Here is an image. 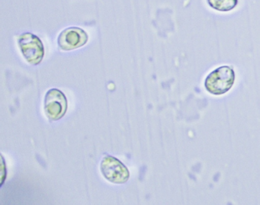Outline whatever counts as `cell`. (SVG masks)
<instances>
[{
	"label": "cell",
	"mask_w": 260,
	"mask_h": 205,
	"mask_svg": "<svg viewBox=\"0 0 260 205\" xmlns=\"http://www.w3.org/2000/svg\"><path fill=\"white\" fill-rule=\"evenodd\" d=\"M235 72L231 66H219L207 76L205 87L213 95H223L231 90L235 83Z\"/></svg>",
	"instance_id": "1"
},
{
	"label": "cell",
	"mask_w": 260,
	"mask_h": 205,
	"mask_svg": "<svg viewBox=\"0 0 260 205\" xmlns=\"http://www.w3.org/2000/svg\"><path fill=\"white\" fill-rule=\"evenodd\" d=\"M18 45L24 58L31 65H39L45 57L43 42L36 35L26 32L18 38Z\"/></svg>",
	"instance_id": "2"
},
{
	"label": "cell",
	"mask_w": 260,
	"mask_h": 205,
	"mask_svg": "<svg viewBox=\"0 0 260 205\" xmlns=\"http://www.w3.org/2000/svg\"><path fill=\"white\" fill-rule=\"evenodd\" d=\"M44 104L47 118L53 121L61 119L68 109L66 96L57 89H51L47 92Z\"/></svg>",
	"instance_id": "3"
},
{
	"label": "cell",
	"mask_w": 260,
	"mask_h": 205,
	"mask_svg": "<svg viewBox=\"0 0 260 205\" xmlns=\"http://www.w3.org/2000/svg\"><path fill=\"white\" fill-rule=\"evenodd\" d=\"M100 170L105 179L113 184H124L128 181V168L117 158L106 156L100 164Z\"/></svg>",
	"instance_id": "4"
},
{
	"label": "cell",
	"mask_w": 260,
	"mask_h": 205,
	"mask_svg": "<svg viewBox=\"0 0 260 205\" xmlns=\"http://www.w3.org/2000/svg\"><path fill=\"white\" fill-rule=\"evenodd\" d=\"M89 40L87 32L79 27L65 28L57 37V45L61 51H71L86 45Z\"/></svg>",
	"instance_id": "5"
},
{
	"label": "cell",
	"mask_w": 260,
	"mask_h": 205,
	"mask_svg": "<svg viewBox=\"0 0 260 205\" xmlns=\"http://www.w3.org/2000/svg\"><path fill=\"white\" fill-rule=\"evenodd\" d=\"M207 3L213 10L226 13L237 7L238 0H207Z\"/></svg>",
	"instance_id": "6"
}]
</instances>
